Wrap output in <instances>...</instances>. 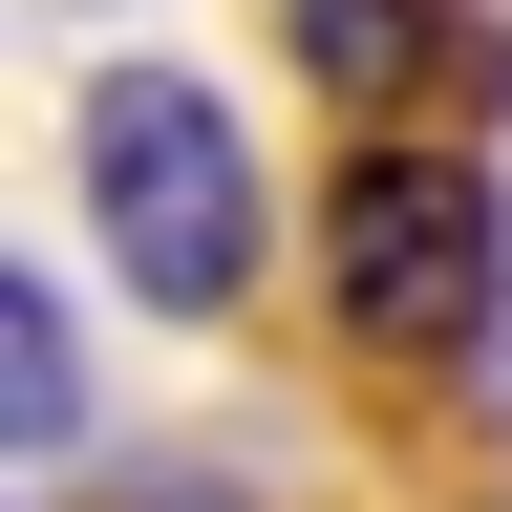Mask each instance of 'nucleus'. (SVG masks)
Instances as JSON below:
<instances>
[{"label":"nucleus","instance_id":"2","mask_svg":"<svg viewBox=\"0 0 512 512\" xmlns=\"http://www.w3.org/2000/svg\"><path fill=\"white\" fill-rule=\"evenodd\" d=\"M320 278H342V320H363L384 363H491L512 342V192H491V150H427V128L342 150Z\"/></svg>","mask_w":512,"mask_h":512},{"label":"nucleus","instance_id":"5","mask_svg":"<svg viewBox=\"0 0 512 512\" xmlns=\"http://www.w3.org/2000/svg\"><path fill=\"white\" fill-rule=\"evenodd\" d=\"M107 512H256V491H214V470H107Z\"/></svg>","mask_w":512,"mask_h":512},{"label":"nucleus","instance_id":"4","mask_svg":"<svg viewBox=\"0 0 512 512\" xmlns=\"http://www.w3.org/2000/svg\"><path fill=\"white\" fill-rule=\"evenodd\" d=\"M278 22H299L320 86H384V64H406V22H384V0H278Z\"/></svg>","mask_w":512,"mask_h":512},{"label":"nucleus","instance_id":"3","mask_svg":"<svg viewBox=\"0 0 512 512\" xmlns=\"http://www.w3.org/2000/svg\"><path fill=\"white\" fill-rule=\"evenodd\" d=\"M0 427H22V448H64V427H86V320L43 299V256L0 278Z\"/></svg>","mask_w":512,"mask_h":512},{"label":"nucleus","instance_id":"1","mask_svg":"<svg viewBox=\"0 0 512 512\" xmlns=\"http://www.w3.org/2000/svg\"><path fill=\"white\" fill-rule=\"evenodd\" d=\"M64 171H86V235H107V278L150 299V320H235L256 299L278 192H256V128H235L214 64H86Z\"/></svg>","mask_w":512,"mask_h":512}]
</instances>
